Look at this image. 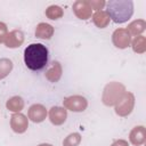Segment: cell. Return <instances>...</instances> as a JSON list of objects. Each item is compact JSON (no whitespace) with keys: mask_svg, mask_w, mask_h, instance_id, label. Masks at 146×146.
<instances>
[{"mask_svg":"<svg viewBox=\"0 0 146 146\" xmlns=\"http://www.w3.org/2000/svg\"><path fill=\"white\" fill-rule=\"evenodd\" d=\"M107 14L110 18L117 24L124 23L133 14L132 0H110L107 2Z\"/></svg>","mask_w":146,"mask_h":146,"instance_id":"obj_2","label":"cell"},{"mask_svg":"<svg viewBox=\"0 0 146 146\" xmlns=\"http://www.w3.org/2000/svg\"><path fill=\"white\" fill-rule=\"evenodd\" d=\"M13 70V62L9 58H0V80L5 79Z\"/></svg>","mask_w":146,"mask_h":146,"instance_id":"obj_20","label":"cell"},{"mask_svg":"<svg viewBox=\"0 0 146 146\" xmlns=\"http://www.w3.org/2000/svg\"><path fill=\"white\" fill-rule=\"evenodd\" d=\"M129 140L135 146H140L146 141V129L144 125H137L132 128L129 133Z\"/></svg>","mask_w":146,"mask_h":146,"instance_id":"obj_12","label":"cell"},{"mask_svg":"<svg viewBox=\"0 0 146 146\" xmlns=\"http://www.w3.org/2000/svg\"><path fill=\"white\" fill-rule=\"evenodd\" d=\"M110 21L111 18L106 10H98L92 15V22L99 29H105L110 24Z\"/></svg>","mask_w":146,"mask_h":146,"instance_id":"obj_15","label":"cell"},{"mask_svg":"<svg viewBox=\"0 0 146 146\" xmlns=\"http://www.w3.org/2000/svg\"><path fill=\"white\" fill-rule=\"evenodd\" d=\"M62 74H63V67H62V64L59 62H52L51 66L44 73V76L46 79L49 81V82H57L59 81V79L62 78Z\"/></svg>","mask_w":146,"mask_h":146,"instance_id":"obj_13","label":"cell"},{"mask_svg":"<svg viewBox=\"0 0 146 146\" xmlns=\"http://www.w3.org/2000/svg\"><path fill=\"white\" fill-rule=\"evenodd\" d=\"M47 108L41 105V104H33L30 106L29 112H27V117L34 122V123H40L46 120L47 117Z\"/></svg>","mask_w":146,"mask_h":146,"instance_id":"obj_9","label":"cell"},{"mask_svg":"<svg viewBox=\"0 0 146 146\" xmlns=\"http://www.w3.org/2000/svg\"><path fill=\"white\" fill-rule=\"evenodd\" d=\"M24 42V33L21 30H13L8 32V35L5 40V44L7 48H18Z\"/></svg>","mask_w":146,"mask_h":146,"instance_id":"obj_11","label":"cell"},{"mask_svg":"<svg viewBox=\"0 0 146 146\" xmlns=\"http://www.w3.org/2000/svg\"><path fill=\"white\" fill-rule=\"evenodd\" d=\"M125 92L127 89L124 84H122L121 82H116V81L110 82L105 86L103 90L102 102L106 106H115L120 102V99L124 96Z\"/></svg>","mask_w":146,"mask_h":146,"instance_id":"obj_3","label":"cell"},{"mask_svg":"<svg viewBox=\"0 0 146 146\" xmlns=\"http://www.w3.org/2000/svg\"><path fill=\"white\" fill-rule=\"evenodd\" d=\"M112 42L119 49H125L131 43V35L125 29H116L112 34Z\"/></svg>","mask_w":146,"mask_h":146,"instance_id":"obj_6","label":"cell"},{"mask_svg":"<svg viewBox=\"0 0 146 146\" xmlns=\"http://www.w3.org/2000/svg\"><path fill=\"white\" fill-rule=\"evenodd\" d=\"M49 120L55 125H60L66 121L67 117V110L60 106H52L49 110Z\"/></svg>","mask_w":146,"mask_h":146,"instance_id":"obj_10","label":"cell"},{"mask_svg":"<svg viewBox=\"0 0 146 146\" xmlns=\"http://www.w3.org/2000/svg\"><path fill=\"white\" fill-rule=\"evenodd\" d=\"M38 146H52V145H50V144H40V145H38Z\"/></svg>","mask_w":146,"mask_h":146,"instance_id":"obj_25","label":"cell"},{"mask_svg":"<svg viewBox=\"0 0 146 146\" xmlns=\"http://www.w3.org/2000/svg\"><path fill=\"white\" fill-rule=\"evenodd\" d=\"M81 143V135L78 132L70 133L64 140H63V146H79Z\"/></svg>","mask_w":146,"mask_h":146,"instance_id":"obj_21","label":"cell"},{"mask_svg":"<svg viewBox=\"0 0 146 146\" xmlns=\"http://www.w3.org/2000/svg\"><path fill=\"white\" fill-rule=\"evenodd\" d=\"M73 11L78 18L83 19V21L90 18L92 14V9L88 0H76L73 3Z\"/></svg>","mask_w":146,"mask_h":146,"instance_id":"obj_8","label":"cell"},{"mask_svg":"<svg viewBox=\"0 0 146 146\" xmlns=\"http://www.w3.org/2000/svg\"><path fill=\"white\" fill-rule=\"evenodd\" d=\"M6 107L7 110H9L10 112L14 113H19L23 108H24V100L21 96H14L10 97L7 103H6Z\"/></svg>","mask_w":146,"mask_h":146,"instance_id":"obj_17","label":"cell"},{"mask_svg":"<svg viewBox=\"0 0 146 146\" xmlns=\"http://www.w3.org/2000/svg\"><path fill=\"white\" fill-rule=\"evenodd\" d=\"M89 5H90V7H91L92 10L98 11V10H102L104 8V6L106 5V2L104 0H90L89 1Z\"/></svg>","mask_w":146,"mask_h":146,"instance_id":"obj_22","label":"cell"},{"mask_svg":"<svg viewBox=\"0 0 146 146\" xmlns=\"http://www.w3.org/2000/svg\"><path fill=\"white\" fill-rule=\"evenodd\" d=\"M63 105L65 110L72 112H83L88 106V100L86 97L81 95H74V96L65 97L63 100Z\"/></svg>","mask_w":146,"mask_h":146,"instance_id":"obj_5","label":"cell"},{"mask_svg":"<svg viewBox=\"0 0 146 146\" xmlns=\"http://www.w3.org/2000/svg\"><path fill=\"white\" fill-rule=\"evenodd\" d=\"M10 128L16 133H23L29 128V119L22 113H14L10 117Z\"/></svg>","mask_w":146,"mask_h":146,"instance_id":"obj_7","label":"cell"},{"mask_svg":"<svg viewBox=\"0 0 146 146\" xmlns=\"http://www.w3.org/2000/svg\"><path fill=\"white\" fill-rule=\"evenodd\" d=\"M130 44L136 54H144L146 51V38L144 35L135 36V39L131 40Z\"/></svg>","mask_w":146,"mask_h":146,"instance_id":"obj_18","label":"cell"},{"mask_svg":"<svg viewBox=\"0 0 146 146\" xmlns=\"http://www.w3.org/2000/svg\"><path fill=\"white\" fill-rule=\"evenodd\" d=\"M145 29H146V22L144 19H136V21L131 22L125 30L129 32L130 35L138 36L145 31Z\"/></svg>","mask_w":146,"mask_h":146,"instance_id":"obj_16","label":"cell"},{"mask_svg":"<svg viewBox=\"0 0 146 146\" xmlns=\"http://www.w3.org/2000/svg\"><path fill=\"white\" fill-rule=\"evenodd\" d=\"M115 107V113L119 116H128L133 107H135V96L132 92L127 91L124 96L120 99V102L114 106Z\"/></svg>","mask_w":146,"mask_h":146,"instance_id":"obj_4","label":"cell"},{"mask_svg":"<svg viewBox=\"0 0 146 146\" xmlns=\"http://www.w3.org/2000/svg\"><path fill=\"white\" fill-rule=\"evenodd\" d=\"M64 15V11L63 9L59 7V6H56V5H51L49 6L47 9H46V16L49 18V19H59L60 17H63Z\"/></svg>","mask_w":146,"mask_h":146,"instance_id":"obj_19","label":"cell"},{"mask_svg":"<svg viewBox=\"0 0 146 146\" xmlns=\"http://www.w3.org/2000/svg\"><path fill=\"white\" fill-rule=\"evenodd\" d=\"M24 62L32 71L42 70L48 62V49L42 43H31L24 50Z\"/></svg>","mask_w":146,"mask_h":146,"instance_id":"obj_1","label":"cell"},{"mask_svg":"<svg viewBox=\"0 0 146 146\" xmlns=\"http://www.w3.org/2000/svg\"><path fill=\"white\" fill-rule=\"evenodd\" d=\"M111 146H129V144L124 139H117V140H114Z\"/></svg>","mask_w":146,"mask_h":146,"instance_id":"obj_24","label":"cell"},{"mask_svg":"<svg viewBox=\"0 0 146 146\" xmlns=\"http://www.w3.org/2000/svg\"><path fill=\"white\" fill-rule=\"evenodd\" d=\"M8 35V29H7V25L2 22H0V43L5 42L6 38Z\"/></svg>","mask_w":146,"mask_h":146,"instance_id":"obj_23","label":"cell"},{"mask_svg":"<svg viewBox=\"0 0 146 146\" xmlns=\"http://www.w3.org/2000/svg\"><path fill=\"white\" fill-rule=\"evenodd\" d=\"M54 27L48 23H39L35 27V36L43 40H49L54 35Z\"/></svg>","mask_w":146,"mask_h":146,"instance_id":"obj_14","label":"cell"}]
</instances>
